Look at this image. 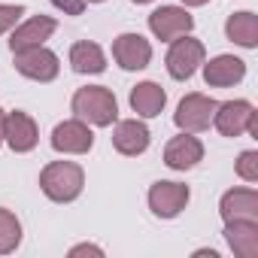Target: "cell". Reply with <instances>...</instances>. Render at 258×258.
Returning a JSON list of instances; mask_svg holds the SVG:
<instances>
[{"label":"cell","mask_w":258,"mask_h":258,"mask_svg":"<svg viewBox=\"0 0 258 258\" xmlns=\"http://www.w3.org/2000/svg\"><path fill=\"white\" fill-rule=\"evenodd\" d=\"M82 185H85V173L79 164L73 161H52L43 167L40 173V188L49 201H58V204H67V201H76L82 195Z\"/></svg>","instance_id":"cell-1"},{"label":"cell","mask_w":258,"mask_h":258,"mask_svg":"<svg viewBox=\"0 0 258 258\" xmlns=\"http://www.w3.org/2000/svg\"><path fill=\"white\" fill-rule=\"evenodd\" d=\"M73 112L82 121H91L97 127H106V124L115 121L118 103H115V97H112L109 88H103V85H85V88H79L73 94Z\"/></svg>","instance_id":"cell-2"},{"label":"cell","mask_w":258,"mask_h":258,"mask_svg":"<svg viewBox=\"0 0 258 258\" xmlns=\"http://www.w3.org/2000/svg\"><path fill=\"white\" fill-rule=\"evenodd\" d=\"M213 121H216V127H219L222 137H240L243 131H249V134L258 137V112L252 109L249 100L219 103L216 112H213Z\"/></svg>","instance_id":"cell-3"},{"label":"cell","mask_w":258,"mask_h":258,"mask_svg":"<svg viewBox=\"0 0 258 258\" xmlns=\"http://www.w3.org/2000/svg\"><path fill=\"white\" fill-rule=\"evenodd\" d=\"M16 55V70L34 82H52L58 76V55L46 46H34V49H25V52H13Z\"/></svg>","instance_id":"cell-4"},{"label":"cell","mask_w":258,"mask_h":258,"mask_svg":"<svg viewBox=\"0 0 258 258\" xmlns=\"http://www.w3.org/2000/svg\"><path fill=\"white\" fill-rule=\"evenodd\" d=\"M216 106H219V103H216L213 97H207V94H185V97L179 100V106H176L173 121L182 127V131H188V134L204 131V127H210V121H213Z\"/></svg>","instance_id":"cell-5"},{"label":"cell","mask_w":258,"mask_h":258,"mask_svg":"<svg viewBox=\"0 0 258 258\" xmlns=\"http://www.w3.org/2000/svg\"><path fill=\"white\" fill-rule=\"evenodd\" d=\"M204 43L201 40H191V37H185V40H173V46H170V52H167V70H170V76L173 79H188L201 64H204Z\"/></svg>","instance_id":"cell-6"},{"label":"cell","mask_w":258,"mask_h":258,"mask_svg":"<svg viewBox=\"0 0 258 258\" xmlns=\"http://www.w3.org/2000/svg\"><path fill=\"white\" fill-rule=\"evenodd\" d=\"M94 146V134L88 131V124L82 118H70L61 121L52 131V149L64 152V155H82Z\"/></svg>","instance_id":"cell-7"},{"label":"cell","mask_w":258,"mask_h":258,"mask_svg":"<svg viewBox=\"0 0 258 258\" xmlns=\"http://www.w3.org/2000/svg\"><path fill=\"white\" fill-rule=\"evenodd\" d=\"M185 204H188V185H182V182H164L161 179L149 188V207L158 219L179 216L185 210Z\"/></svg>","instance_id":"cell-8"},{"label":"cell","mask_w":258,"mask_h":258,"mask_svg":"<svg viewBox=\"0 0 258 258\" xmlns=\"http://www.w3.org/2000/svg\"><path fill=\"white\" fill-rule=\"evenodd\" d=\"M149 28L158 40H176V37H185L191 28H195V19L182 10V7H161L149 16Z\"/></svg>","instance_id":"cell-9"},{"label":"cell","mask_w":258,"mask_h":258,"mask_svg":"<svg viewBox=\"0 0 258 258\" xmlns=\"http://www.w3.org/2000/svg\"><path fill=\"white\" fill-rule=\"evenodd\" d=\"M112 58L124 70H143L149 64V58H152V46L140 34H121L112 43Z\"/></svg>","instance_id":"cell-10"},{"label":"cell","mask_w":258,"mask_h":258,"mask_svg":"<svg viewBox=\"0 0 258 258\" xmlns=\"http://www.w3.org/2000/svg\"><path fill=\"white\" fill-rule=\"evenodd\" d=\"M112 146L121 155H143L149 149V127L137 118H124L112 131Z\"/></svg>","instance_id":"cell-11"},{"label":"cell","mask_w":258,"mask_h":258,"mask_svg":"<svg viewBox=\"0 0 258 258\" xmlns=\"http://www.w3.org/2000/svg\"><path fill=\"white\" fill-rule=\"evenodd\" d=\"M4 140L13 146V152H31L37 146V140H40L37 121L28 112H22V109L10 112L7 115V134H4Z\"/></svg>","instance_id":"cell-12"},{"label":"cell","mask_w":258,"mask_h":258,"mask_svg":"<svg viewBox=\"0 0 258 258\" xmlns=\"http://www.w3.org/2000/svg\"><path fill=\"white\" fill-rule=\"evenodd\" d=\"M55 28H58L55 19H49V16H37V19H31V22H25L22 28L13 31V37H10V49H13V52H25V49L43 46V43L55 34Z\"/></svg>","instance_id":"cell-13"},{"label":"cell","mask_w":258,"mask_h":258,"mask_svg":"<svg viewBox=\"0 0 258 258\" xmlns=\"http://www.w3.org/2000/svg\"><path fill=\"white\" fill-rule=\"evenodd\" d=\"M225 240L240 258H255L258 255V222L252 219H231L225 222Z\"/></svg>","instance_id":"cell-14"},{"label":"cell","mask_w":258,"mask_h":258,"mask_svg":"<svg viewBox=\"0 0 258 258\" xmlns=\"http://www.w3.org/2000/svg\"><path fill=\"white\" fill-rule=\"evenodd\" d=\"M204 158V146L198 137H191L188 131L182 137H173L164 149V164L173 167V170H191L198 161Z\"/></svg>","instance_id":"cell-15"},{"label":"cell","mask_w":258,"mask_h":258,"mask_svg":"<svg viewBox=\"0 0 258 258\" xmlns=\"http://www.w3.org/2000/svg\"><path fill=\"white\" fill-rule=\"evenodd\" d=\"M219 213H222L225 222H231V219H252V222H258V195L252 188H231V191L222 195Z\"/></svg>","instance_id":"cell-16"},{"label":"cell","mask_w":258,"mask_h":258,"mask_svg":"<svg viewBox=\"0 0 258 258\" xmlns=\"http://www.w3.org/2000/svg\"><path fill=\"white\" fill-rule=\"evenodd\" d=\"M243 76H246V64L234 55H219L210 64H204V79L213 88H228V85L240 82Z\"/></svg>","instance_id":"cell-17"},{"label":"cell","mask_w":258,"mask_h":258,"mask_svg":"<svg viewBox=\"0 0 258 258\" xmlns=\"http://www.w3.org/2000/svg\"><path fill=\"white\" fill-rule=\"evenodd\" d=\"M164 103H167V94H164V88L155 85V82H140V85L131 91V109H134L137 115H143V118L161 115Z\"/></svg>","instance_id":"cell-18"},{"label":"cell","mask_w":258,"mask_h":258,"mask_svg":"<svg viewBox=\"0 0 258 258\" xmlns=\"http://www.w3.org/2000/svg\"><path fill=\"white\" fill-rule=\"evenodd\" d=\"M225 34L231 43H237L243 49H255L258 46V19L252 13H234L225 25Z\"/></svg>","instance_id":"cell-19"},{"label":"cell","mask_w":258,"mask_h":258,"mask_svg":"<svg viewBox=\"0 0 258 258\" xmlns=\"http://www.w3.org/2000/svg\"><path fill=\"white\" fill-rule=\"evenodd\" d=\"M70 64H73L76 73H103V67H106L100 46H97V43H88V40L73 43V49H70Z\"/></svg>","instance_id":"cell-20"},{"label":"cell","mask_w":258,"mask_h":258,"mask_svg":"<svg viewBox=\"0 0 258 258\" xmlns=\"http://www.w3.org/2000/svg\"><path fill=\"white\" fill-rule=\"evenodd\" d=\"M19 243H22V225H19L16 213L0 207V255L13 252Z\"/></svg>","instance_id":"cell-21"},{"label":"cell","mask_w":258,"mask_h":258,"mask_svg":"<svg viewBox=\"0 0 258 258\" xmlns=\"http://www.w3.org/2000/svg\"><path fill=\"white\" fill-rule=\"evenodd\" d=\"M237 176L246 182H258V152H240L237 158Z\"/></svg>","instance_id":"cell-22"},{"label":"cell","mask_w":258,"mask_h":258,"mask_svg":"<svg viewBox=\"0 0 258 258\" xmlns=\"http://www.w3.org/2000/svg\"><path fill=\"white\" fill-rule=\"evenodd\" d=\"M22 16H25V7L22 4H0V34H7Z\"/></svg>","instance_id":"cell-23"},{"label":"cell","mask_w":258,"mask_h":258,"mask_svg":"<svg viewBox=\"0 0 258 258\" xmlns=\"http://www.w3.org/2000/svg\"><path fill=\"white\" fill-rule=\"evenodd\" d=\"M52 4H55L61 13H67V16H79V13L85 10V0H52Z\"/></svg>","instance_id":"cell-24"},{"label":"cell","mask_w":258,"mask_h":258,"mask_svg":"<svg viewBox=\"0 0 258 258\" xmlns=\"http://www.w3.org/2000/svg\"><path fill=\"white\" fill-rule=\"evenodd\" d=\"M70 255L76 258V255H103V249H97V246H88V243H82V246H73L70 249Z\"/></svg>","instance_id":"cell-25"},{"label":"cell","mask_w":258,"mask_h":258,"mask_svg":"<svg viewBox=\"0 0 258 258\" xmlns=\"http://www.w3.org/2000/svg\"><path fill=\"white\" fill-rule=\"evenodd\" d=\"M4 134H7V112L0 109V143H4Z\"/></svg>","instance_id":"cell-26"},{"label":"cell","mask_w":258,"mask_h":258,"mask_svg":"<svg viewBox=\"0 0 258 258\" xmlns=\"http://www.w3.org/2000/svg\"><path fill=\"white\" fill-rule=\"evenodd\" d=\"M185 7H204V4H210V0H182Z\"/></svg>","instance_id":"cell-27"},{"label":"cell","mask_w":258,"mask_h":258,"mask_svg":"<svg viewBox=\"0 0 258 258\" xmlns=\"http://www.w3.org/2000/svg\"><path fill=\"white\" fill-rule=\"evenodd\" d=\"M134 4H149V0H134Z\"/></svg>","instance_id":"cell-28"},{"label":"cell","mask_w":258,"mask_h":258,"mask_svg":"<svg viewBox=\"0 0 258 258\" xmlns=\"http://www.w3.org/2000/svg\"><path fill=\"white\" fill-rule=\"evenodd\" d=\"M88 4H100V0H88Z\"/></svg>","instance_id":"cell-29"}]
</instances>
